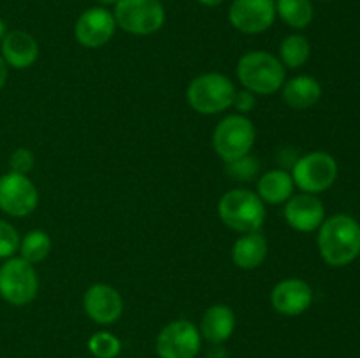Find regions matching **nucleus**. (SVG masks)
<instances>
[{"label":"nucleus","mask_w":360,"mask_h":358,"mask_svg":"<svg viewBox=\"0 0 360 358\" xmlns=\"http://www.w3.org/2000/svg\"><path fill=\"white\" fill-rule=\"evenodd\" d=\"M319 249L326 263L347 267L360 255V225L348 214H334L319 228Z\"/></svg>","instance_id":"1"},{"label":"nucleus","mask_w":360,"mask_h":358,"mask_svg":"<svg viewBox=\"0 0 360 358\" xmlns=\"http://www.w3.org/2000/svg\"><path fill=\"white\" fill-rule=\"evenodd\" d=\"M220 220L239 234L259 232L266 221V207L262 199L252 190L234 188L224 193L218 202Z\"/></svg>","instance_id":"2"},{"label":"nucleus","mask_w":360,"mask_h":358,"mask_svg":"<svg viewBox=\"0 0 360 358\" xmlns=\"http://www.w3.org/2000/svg\"><path fill=\"white\" fill-rule=\"evenodd\" d=\"M238 79L253 95H273L285 84V67L267 51H250L238 62Z\"/></svg>","instance_id":"3"},{"label":"nucleus","mask_w":360,"mask_h":358,"mask_svg":"<svg viewBox=\"0 0 360 358\" xmlns=\"http://www.w3.org/2000/svg\"><path fill=\"white\" fill-rule=\"evenodd\" d=\"M236 97V86L225 74H200L190 81L186 88V100L193 111L200 114H220L232 107Z\"/></svg>","instance_id":"4"},{"label":"nucleus","mask_w":360,"mask_h":358,"mask_svg":"<svg viewBox=\"0 0 360 358\" xmlns=\"http://www.w3.org/2000/svg\"><path fill=\"white\" fill-rule=\"evenodd\" d=\"M39 277L34 263L11 256L0 267V297L11 305H27L37 297Z\"/></svg>","instance_id":"5"},{"label":"nucleus","mask_w":360,"mask_h":358,"mask_svg":"<svg viewBox=\"0 0 360 358\" xmlns=\"http://www.w3.org/2000/svg\"><path fill=\"white\" fill-rule=\"evenodd\" d=\"M255 126L245 114H229L214 128L213 147L227 164L248 154L255 144Z\"/></svg>","instance_id":"6"},{"label":"nucleus","mask_w":360,"mask_h":358,"mask_svg":"<svg viewBox=\"0 0 360 358\" xmlns=\"http://www.w3.org/2000/svg\"><path fill=\"white\" fill-rule=\"evenodd\" d=\"M112 16L129 34L151 35L164 27L165 7L160 0H118Z\"/></svg>","instance_id":"7"},{"label":"nucleus","mask_w":360,"mask_h":358,"mask_svg":"<svg viewBox=\"0 0 360 358\" xmlns=\"http://www.w3.org/2000/svg\"><path fill=\"white\" fill-rule=\"evenodd\" d=\"M338 178V161L326 151H313L304 154L292 165L294 185L302 193H322L334 185Z\"/></svg>","instance_id":"8"},{"label":"nucleus","mask_w":360,"mask_h":358,"mask_svg":"<svg viewBox=\"0 0 360 358\" xmlns=\"http://www.w3.org/2000/svg\"><path fill=\"white\" fill-rule=\"evenodd\" d=\"M39 206V190L28 175L7 172L0 175V211L13 218H25Z\"/></svg>","instance_id":"9"},{"label":"nucleus","mask_w":360,"mask_h":358,"mask_svg":"<svg viewBox=\"0 0 360 358\" xmlns=\"http://www.w3.org/2000/svg\"><path fill=\"white\" fill-rule=\"evenodd\" d=\"M202 337L199 329L188 319H176L165 325L157 337V353L160 358H195Z\"/></svg>","instance_id":"10"},{"label":"nucleus","mask_w":360,"mask_h":358,"mask_svg":"<svg viewBox=\"0 0 360 358\" xmlns=\"http://www.w3.org/2000/svg\"><path fill=\"white\" fill-rule=\"evenodd\" d=\"M274 20H276L274 0H234L229 9V21L241 34H262L273 27Z\"/></svg>","instance_id":"11"},{"label":"nucleus","mask_w":360,"mask_h":358,"mask_svg":"<svg viewBox=\"0 0 360 358\" xmlns=\"http://www.w3.org/2000/svg\"><path fill=\"white\" fill-rule=\"evenodd\" d=\"M116 32V20L105 7H90L74 25L76 41L84 48H101L108 44Z\"/></svg>","instance_id":"12"},{"label":"nucleus","mask_w":360,"mask_h":358,"mask_svg":"<svg viewBox=\"0 0 360 358\" xmlns=\"http://www.w3.org/2000/svg\"><path fill=\"white\" fill-rule=\"evenodd\" d=\"M88 318L98 325H112L123 314V297L115 286L105 283L91 284L83 297Z\"/></svg>","instance_id":"13"},{"label":"nucleus","mask_w":360,"mask_h":358,"mask_svg":"<svg viewBox=\"0 0 360 358\" xmlns=\"http://www.w3.org/2000/svg\"><path fill=\"white\" fill-rule=\"evenodd\" d=\"M285 221L297 232L319 230L326 220V207L316 195L297 193L285 202Z\"/></svg>","instance_id":"14"},{"label":"nucleus","mask_w":360,"mask_h":358,"mask_svg":"<svg viewBox=\"0 0 360 358\" xmlns=\"http://www.w3.org/2000/svg\"><path fill=\"white\" fill-rule=\"evenodd\" d=\"M313 302V290L306 281L288 277L274 284L271 291V304L283 316H299L309 309Z\"/></svg>","instance_id":"15"},{"label":"nucleus","mask_w":360,"mask_h":358,"mask_svg":"<svg viewBox=\"0 0 360 358\" xmlns=\"http://www.w3.org/2000/svg\"><path fill=\"white\" fill-rule=\"evenodd\" d=\"M2 58L7 67L25 70L34 65L39 58V44L34 35L25 30H11L0 42Z\"/></svg>","instance_id":"16"},{"label":"nucleus","mask_w":360,"mask_h":358,"mask_svg":"<svg viewBox=\"0 0 360 358\" xmlns=\"http://www.w3.org/2000/svg\"><path fill=\"white\" fill-rule=\"evenodd\" d=\"M236 329V312L225 304H214L204 312L200 321V337L214 344H221L231 339Z\"/></svg>","instance_id":"17"},{"label":"nucleus","mask_w":360,"mask_h":358,"mask_svg":"<svg viewBox=\"0 0 360 358\" xmlns=\"http://www.w3.org/2000/svg\"><path fill=\"white\" fill-rule=\"evenodd\" d=\"M283 100L288 107L297 109H309L320 100L322 97V84L319 83V79L313 76H295L292 79L285 81L283 84Z\"/></svg>","instance_id":"18"},{"label":"nucleus","mask_w":360,"mask_h":358,"mask_svg":"<svg viewBox=\"0 0 360 358\" xmlns=\"http://www.w3.org/2000/svg\"><path fill=\"white\" fill-rule=\"evenodd\" d=\"M267 256V241L259 232L243 234L232 246V262L236 267L253 270L264 263Z\"/></svg>","instance_id":"19"},{"label":"nucleus","mask_w":360,"mask_h":358,"mask_svg":"<svg viewBox=\"0 0 360 358\" xmlns=\"http://www.w3.org/2000/svg\"><path fill=\"white\" fill-rule=\"evenodd\" d=\"M294 188L295 185L290 172L283 171V168H274L259 178L257 195L262 199V202L278 206V204L287 202L294 195Z\"/></svg>","instance_id":"20"},{"label":"nucleus","mask_w":360,"mask_h":358,"mask_svg":"<svg viewBox=\"0 0 360 358\" xmlns=\"http://www.w3.org/2000/svg\"><path fill=\"white\" fill-rule=\"evenodd\" d=\"M276 4V16L288 27L302 28L309 27L315 16V9H313L311 0H274Z\"/></svg>","instance_id":"21"},{"label":"nucleus","mask_w":360,"mask_h":358,"mask_svg":"<svg viewBox=\"0 0 360 358\" xmlns=\"http://www.w3.org/2000/svg\"><path fill=\"white\" fill-rule=\"evenodd\" d=\"M311 55V44L301 34H292L281 41L280 44V62L288 69H299L304 65Z\"/></svg>","instance_id":"22"},{"label":"nucleus","mask_w":360,"mask_h":358,"mask_svg":"<svg viewBox=\"0 0 360 358\" xmlns=\"http://www.w3.org/2000/svg\"><path fill=\"white\" fill-rule=\"evenodd\" d=\"M21 258H25L30 263H39L42 260H46V256L51 251V237L48 235V232L44 230H30L23 239L20 241V249Z\"/></svg>","instance_id":"23"},{"label":"nucleus","mask_w":360,"mask_h":358,"mask_svg":"<svg viewBox=\"0 0 360 358\" xmlns=\"http://www.w3.org/2000/svg\"><path fill=\"white\" fill-rule=\"evenodd\" d=\"M88 350L95 358H116L122 351V343L111 332H95L88 340Z\"/></svg>","instance_id":"24"},{"label":"nucleus","mask_w":360,"mask_h":358,"mask_svg":"<svg viewBox=\"0 0 360 358\" xmlns=\"http://www.w3.org/2000/svg\"><path fill=\"white\" fill-rule=\"evenodd\" d=\"M229 178H232L234 181L241 183H250L253 179H257L260 172V161L257 160L253 154H245L241 158H236V160L227 161V167H225Z\"/></svg>","instance_id":"25"},{"label":"nucleus","mask_w":360,"mask_h":358,"mask_svg":"<svg viewBox=\"0 0 360 358\" xmlns=\"http://www.w3.org/2000/svg\"><path fill=\"white\" fill-rule=\"evenodd\" d=\"M20 234L6 220H0V258L7 260L20 249Z\"/></svg>","instance_id":"26"},{"label":"nucleus","mask_w":360,"mask_h":358,"mask_svg":"<svg viewBox=\"0 0 360 358\" xmlns=\"http://www.w3.org/2000/svg\"><path fill=\"white\" fill-rule=\"evenodd\" d=\"M9 167L11 172L27 175L34 168V154H32V151L27 150V147H20V150L14 151L9 158Z\"/></svg>","instance_id":"27"},{"label":"nucleus","mask_w":360,"mask_h":358,"mask_svg":"<svg viewBox=\"0 0 360 358\" xmlns=\"http://www.w3.org/2000/svg\"><path fill=\"white\" fill-rule=\"evenodd\" d=\"M236 109L239 111V114H245V112H250L255 109L257 100H255V95L248 90H241V91H236V97H234V104Z\"/></svg>","instance_id":"28"},{"label":"nucleus","mask_w":360,"mask_h":358,"mask_svg":"<svg viewBox=\"0 0 360 358\" xmlns=\"http://www.w3.org/2000/svg\"><path fill=\"white\" fill-rule=\"evenodd\" d=\"M7 63L4 62V58L0 56V91H2V88L6 86V81H7Z\"/></svg>","instance_id":"29"},{"label":"nucleus","mask_w":360,"mask_h":358,"mask_svg":"<svg viewBox=\"0 0 360 358\" xmlns=\"http://www.w3.org/2000/svg\"><path fill=\"white\" fill-rule=\"evenodd\" d=\"M210 358H227V351L224 347H218V344H214V347L210 353Z\"/></svg>","instance_id":"30"},{"label":"nucleus","mask_w":360,"mask_h":358,"mask_svg":"<svg viewBox=\"0 0 360 358\" xmlns=\"http://www.w3.org/2000/svg\"><path fill=\"white\" fill-rule=\"evenodd\" d=\"M199 2L202 4V6H207V7H217V6H220L224 0H199Z\"/></svg>","instance_id":"31"},{"label":"nucleus","mask_w":360,"mask_h":358,"mask_svg":"<svg viewBox=\"0 0 360 358\" xmlns=\"http://www.w3.org/2000/svg\"><path fill=\"white\" fill-rule=\"evenodd\" d=\"M6 35H7V25H6V21L0 18V42H2V39L6 37Z\"/></svg>","instance_id":"32"},{"label":"nucleus","mask_w":360,"mask_h":358,"mask_svg":"<svg viewBox=\"0 0 360 358\" xmlns=\"http://www.w3.org/2000/svg\"><path fill=\"white\" fill-rule=\"evenodd\" d=\"M95 2L101 4V7H108V6H115L118 0H95Z\"/></svg>","instance_id":"33"}]
</instances>
